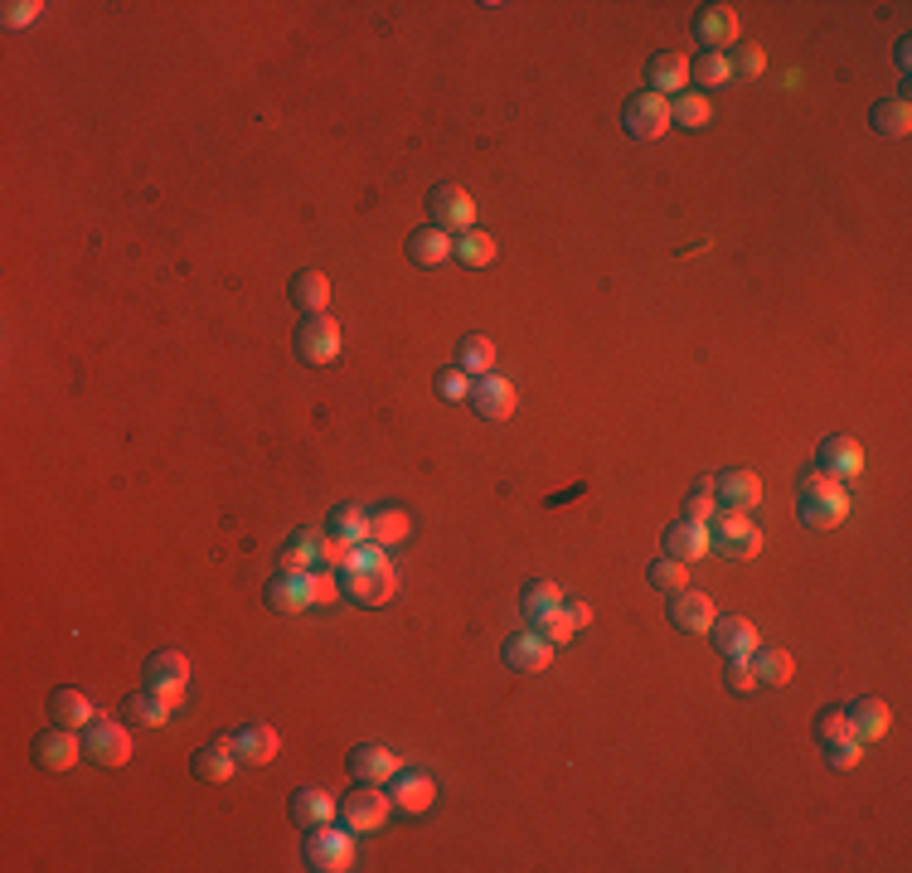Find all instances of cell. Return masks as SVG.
<instances>
[{"mask_svg": "<svg viewBox=\"0 0 912 873\" xmlns=\"http://www.w3.org/2000/svg\"><path fill=\"white\" fill-rule=\"evenodd\" d=\"M796 509L811 529H835V524H844V515H850V490H844V480L815 472V476L801 480Z\"/></svg>", "mask_w": 912, "mask_h": 873, "instance_id": "1", "label": "cell"}, {"mask_svg": "<svg viewBox=\"0 0 912 873\" xmlns=\"http://www.w3.org/2000/svg\"><path fill=\"white\" fill-rule=\"evenodd\" d=\"M708 548L723 558H757L762 554V529L743 509H718L708 519Z\"/></svg>", "mask_w": 912, "mask_h": 873, "instance_id": "2", "label": "cell"}, {"mask_svg": "<svg viewBox=\"0 0 912 873\" xmlns=\"http://www.w3.org/2000/svg\"><path fill=\"white\" fill-rule=\"evenodd\" d=\"M340 587L355 607H384V602H394V593H398V573L388 558H379V563H369V568L340 573Z\"/></svg>", "mask_w": 912, "mask_h": 873, "instance_id": "3", "label": "cell"}, {"mask_svg": "<svg viewBox=\"0 0 912 873\" xmlns=\"http://www.w3.org/2000/svg\"><path fill=\"white\" fill-rule=\"evenodd\" d=\"M306 864H311L316 873H345V869H355L350 830H335V825L306 830Z\"/></svg>", "mask_w": 912, "mask_h": 873, "instance_id": "4", "label": "cell"}, {"mask_svg": "<svg viewBox=\"0 0 912 873\" xmlns=\"http://www.w3.org/2000/svg\"><path fill=\"white\" fill-rule=\"evenodd\" d=\"M427 214H433V228H442V234H466V228L476 224V205H472V195L462 190L456 180L447 185H437L433 195H427Z\"/></svg>", "mask_w": 912, "mask_h": 873, "instance_id": "5", "label": "cell"}, {"mask_svg": "<svg viewBox=\"0 0 912 873\" xmlns=\"http://www.w3.org/2000/svg\"><path fill=\"white\" fill-rule=\"evenodd\" d=\"M388 791H379V786H359V791H350V796L340 801V825L350 830V835H369V830H379V825H388Z\"/></svg>", "mask_w": 912, "mask_h": 873, "instance_id": "6", "label": "cell"}, {"mask_svg": "<svg viewBox=\"0 0 912 873\" xmlns=\"http://www.w3.org/2000/svg\"><path fill=\"white\" fill-rule=\"evenodd\" d=\"M83 757L98 762V767H127V757H131L127 728L112 718H92L83 728Z\"/></svg>", "mask_w": 912, "mask_h": 873, "instance_id": "7", "label": "cell"}, {"mask_svg": "<svg viewBox=\"0 0 912 873\" xmlns=\"http://www.w3.org/2000/svg\"><path fill=\"white\" fill-rule=\"evenodd\" d=\"M622 127L632 131L636 141H655V137H665L670 131V98H661V92H636L632 102H626V112H622Z\"/></svg>", "mask_w": 912, "mask_h": 873, "instance_id": "8", "label": "cell"}, {"mask_svg": "<svg viewBox=\"0 0 912 873\" xmlns=\"http://www.w3.org/2000/svg\"><path fill=\"white\" fill-rule=\"evenodd\" d=\"M297 355L306 359V365H335L340 359V326H335L330 316H311L297 326Z\"/></svg>", "mask_w": 912, "mask_h": 873, "instance_id": "9", "label": "cell"}, {"mask_svg": "<svg viewBox=\"0 0 912 873\" xmlns=\"http://www.w3.org/2000/svg\"><path fill=\"white\" fill-rule=\"evenodd\" d=\"M815 472L821 476H844V480H854V476H864V447L854 437H844V433H830L821 447H815Z\"/></svg>", "mask_w": 912, "mask_h": 873, "instance_id": "10", "label": "cell"}, {"mask_svg": "<svg viewBox=\"0 0 912 873\" xmlns=\"http://www.w3.org/2000/svg\"><path fill=\"white\" fill-rule=\"evenodd\" d=\"M466 403H472V413L480 423H505L509 413H515V384L500 379V374H480L472 384V394H466Z\"/></svg>", "mask_w": 912, "mask_h": 873, "instance_id": "11", "label": "cell"}, {"mask_svg": "<svg viewBox=\"0 0 912 873\" xmlns=\"http://www.w3.org/2000/svg\"><path fill=\"white\" fill-rule=\"evenodd\" d=\"M146 690H156L160 698H176L190 690V661H185V651H156L151 661H146Z\"/></svg>", "mask_w": 912, "mask_h": 873, "instance_id": "12", "label": "cell"}, {"mask_svg": "<svg viewBox=\"0 0 912 873\" xmlns=\"http://www.w3.org/2000/svg\"><path fill=\"white\" fill-rule=\"evenodd\" d=\"M30 752H34V762H39L44 772H69L73 762L83 757V737H78L73 728H59V723H53L49 733L34 737Z\"/></svg>", "mask_w": 912, "mask_h": 873, "instance_id": "13", "label": "cell"}, {"mask_svg": "<svg viewBox=\"0 0 912 873\" xmlns=\"http://www.w3.org/2000/svg\"><path fill=\"white\" fill-rule=\"evenodd\" d=\"M670 626L684 631V636H708V626H714V602H708V593H694V587H680V593H670Z\"/></svg>", "mask_w": 912, "mask_h": 873, "instance_id": "14", "label": "cell"}, {"mask_svg": "<svg viewBox=\"0 0 912 873\" xmlns=\"http://www.w3.org/2000/svg\"><path fill=\"white\" fill-rule=\"evenodd\" d=\"M548 661H554V646H548L544 631H519V636L505 641V665L515 669V675H539V669H548Z\"/></svg>", "mask_w": 912, "mask_h": 873, "instance_id": "15", "label": "cell"}, {"mask_svg": "<svg viewBox=\"0 0 912 873\" xmlns=\"http://www.w3.org/2000/svg\"><path fill=\"white\" fill-rule=\"evenodd\" d=\"M708 636H714V646H718V655L723 661H747L762 641H757V626L747 622V616H714V626H708Z\"/></svg>", "mask_w": 912, "mask_h": 873, "instance_id": "16", "label": "cell"}, {"mask_svg": "<svg viewBox=\"0 0 912 873\" xmlns=\"http://www.w3.org/2000/svg\"><path fill=\"white\" fill-rule=\"evenodd\" d=\"M694 39L704 44V53H723L737 39V10L733 6H704L694 16Z\"/></svg>", "mask_w": 912, "mask_h": 873, "instance_id": "17", "label": "cell"}, {"mask_svg": "<svg viewBox=\"0 0 912 873\" xmlns=\"http://www.w3.org/2000/svg\"><path fill=\"white\" fill-rule=\"evenodd\" d=\"M350 776L355 782H369V786H388L398 776V757L379 743H359L350 752Z\"/></svg>", "mask_w": 912, "mask_h": 873, "instance_id": "18", "label": "cell"}, {"mask_svg": "<svg viewBox=\"0 0 912 873\" xmlns=\"http://www.w3.org/2000/svg\"><path fill=\"white\" fill-rule=\"evenodd\" d=\"M228 743H234V757L244 762V767H262V762H272V757H277L281 737H277L272 723H248V728H244V733H234Z\"/></svg>", "mask_w": 912, "mask_h": 873, "instance_id": "19", "label": "cell"}, {"mask_svg": "<svg viewBox=\"0 0 912 873\" xmlns=\"http://www.w3.org/2000/svg\"><path fill=\"white\" fill-rule=\"evenodd\" d=\"M661 548H665V558H680V563L704 558V554H708V524H700V519H675V524L665 529Z\"/></svg>", "mask_w": 912, "mask_h": 873, "instance_id": "20", "label": "cell"}, {"mask_svg": "<svg viewBox=\"0 0 912 873\" xmlns=\"http://www.w3.org/2000/svg\"><path fill=\"white\" fill-rule=\"evenodd\" d=\"M267 607L281 612V616H297L311 607V583H306V573H277L272 583H267Z\"/></svg>", "mask_w": 912, "mask_h": 873, "instance_id": "21", "label": "cell"}, {"mask_svg": "<svg viewBox=\"0 0 912 873\" xmlns=\"http://www.w3.org/2000/svg\"><path fill=\"white\" fill-rule=\"evenodd\" d=\"M646 83H651V92H661V98L690 92V59H684V53H655L651 69H646Z\"/></svg>", "mask_w": 912, "mask_h": 873, "instance_id": "22", "label": "cell"}, {"mask_svg": "<svg viewBox=\"0 0 912 873\" xmlns=\"http://www.w3.org/2000/svg\"><path fill=\"white\" fill-rule=\"evenodd\" d=\"M388 801H394L398 811L418 815V811H427V805L437 801V782H433V776H423V772H398L394 782H388Z\"/></svg>", "mask_w": 912, "mask_h": 873, "instance_id": "23", "label": "cell"}, {"mask_svg": "<svg viewBox=\"0 0 912 873\" xmlns=\"http://www.w3.org/2000/svg\"><path fill=\"white\" fill-rule=\"evenodd\" d=\"M844 714H850V733L860 737V743H879V737L889 733V723H893V714H889V704H883V698H854Z\"/></svg>", "mask_w": 912, "mask_h": 873, "instance_id": "24", "label": "cell"}, {"mask_svg": "<svg viewBox=\"0 0 912 873\" xmlns=\"http://www.w3.org/2000/svg\"><path fill=\"white\" fill-rule=\"evenodd\" d=\"M714 495L723 509H753L762 500V480L753 472H718L714 476Z\"/></svg>", "mask_w": 912, "mask_h": 873, "instance_id": "25", "label": "cell"}, {"mask_svg": "<svg viewBox=\"0 0 912 873\" xmlns=\"http://www.w3.org/2000/svg\"><path fill=\"white\" fill-rule=\"evenodd\" d=\"M49 714H53V723L59 728H88L92 718H98V708H92V698L83 694V690H53L49 694Z\"/></svg>", "mask_w": 912, "mask_h": 873, "instance_id": "26", "label": "cell"}, {"mask_svg": "<svg viewBox=\"0 0 912 873\" xmlns=\"http://www.w3.org/2000/svg\"><path fill=\"white\" fill-rule=\"evenodd\" d=\"M587 622H593V607H587V602H578V597H573V602L563 597V607H558L554 616H548L544 626H534V631H544L548 646H563V641H573Z\"/></svg>", "mask_w": 912, "mask_h": 873, "instance_id": "27", "label": "cell"}, {"mask_svg": "<svg viewBox=\"0 0 912 873\" xmlns=\"http://www.w3.org/2000/svg\"><path fill=\"white\" fill-rule=\"evenodd\" d=\"M234 743L228 737H219V743H209V747H199L195 752V762H190V772L199 776V782H214V786H224L228 776H234Z\"/></svg>", "mask_w": 912, "mask_h": 873, "instance_id": "28", "label": "cell"}, {"mask_svg": "<svg viewBox=\"0 0 912 873\" xmlns=\"http://www.w3.org/2000/svg\"><path fill=\"white\" fill-rule=\"evenodd\" d=\"M320 539H326V534H316V529H297V534H291V539L281 544V554H277L281 573H311L320 563Z\"/></svg>", "mask_w": 912, "mask_h": 873, "instance_id": "29", "label": "cell"}, {"mask_svg": "<svg viewBox=\"0 0 912 873\" xmlns=\"http://www.w3.org/2000/svg\"><path fill=\"white\" fill-rule=\"evenodd\" d=\"M291 821H297L301 830L330 825V821H335V801H330L320 786H301L297 796H291Z\"/></svg>", "mask_w": 912, "mask_h": 873, "instance_id": "30", "label": "cell"}, {"mask_svg": "<svg viewBox=\"0 0 912 873\" xmlns=\"http://www.w3.org/2000/svg\"><path fill=\"white\" fill-rule=\"evenodd\" d=\"M519 607H525V622L529 626H544L548 616H554L563 607V587L548 583V577H539V583L525 587V597H519Z\"/></svg>", "mask_w": 912, "mask_h": 873, "instance_id": "31", "label": "cell"}, {"mask_svg": "<svg viewBox=\"0 0 912 873\" xmlns=\"http://www.w3.org/2000/svg\"><path fill=\"white\" fill-rule=\"evenodd\" d=\"M326 301H330V277L326 272H297L291 277V306H297V311L326 316Z\"/></svg>", "mask_w": 912, "mask_h": 873, "instance_id": "32", "label": "cell"}, {"mask_svg": "<svg viewBox=\"0 0 912 873\" xmlns=\"http://www.w3.org/2000/svg\"><path fill=\"white\" fill-rule=\"evenodd\" d=\"M408 258L418 267H442L452 258V234H442V228H418V234L408 238Z\"/></svg>", "mask_w": 912, "mask_h": 873, "instance_id": "33", "label": "cell"}, {"mask_svg": "<svg viewBox=\"0 0 912 873\" xmlns=\"http://www.w3.org/2000/svg\"><path fill=\"white\" fill-rule=\"evenodd\" d=\"M326 534H330V539H340L345 548L369 544V515H365V509H355V505H340V509H330Z\"/></svg>", "mask_w": 912, "mask_h": 873, "instance_id": "34", "label": "cell"}, {"mask_svg": "<svg viewBox=\"0 0 912 873\" xmlns=\"http://www.w3.org/2000/svg\"><path fill=\"white\" fill-rule=\"evenodd\" d=\"M747 661H753L757 684H791V675H796V661L782 646H757Z\"/></svg>", "mask_w": 912, "mask_h": 873, "instance_id": "35", "label": "cell"}, {"mask_svg": "<svg viewBox=\"0 0 912 873\" xmlns=\"http://www.w3.org/2000/svg\"><path fill=\"white\" fill-rule=\"evenodd\" d=\"M452 258L462 267H486V262H495V238L480 234V228H466V234L452 238Z\"/></svg>", "mask_w": 912, "mask_h": 873, "instance_id": "36", "label": "cell"}, {"mask_svg": "<svg viewBox=\"0 0 912 873\" xmlns=\"http://www.w3.org/2000/svg\"><path fill=\"white\" fill-rule=\"evenodd\" d=\"M122 714L131 723H146V728H160V723L170 718V698H160L156 690H137V694H127Z\"/></svg>", "mask_w": 912, "mask_h": 873, "instance_id": "37", "label": "cell"}, {"mask_svg": "<svg viewBox=\"0 0 912 873\" xmlns=\"http://www.w3.org/2000/svg\"><path fill=\"white\" fill-rule=\"evenodd\" d=\"M869 122H874L879 137H908V131H912V107H908L903 98L874 102V112H869Z\"/></svg>", "mask_w": 912, "mask_h": 873, "instance_id": "38", "label": "cell"}, {"mask_svg": "<svg viewBox=\"0 0 912 873\" xmlns=\"http://www.w3.org/2000/svg\"><path fill=\"white\" fill-rule=\"evenodd\" d=\"M456 369L495 374V345L486 340V335H466V340H456Z\"/></svg>", "mask_w": 912, "mask_h": 873, "instance_id": "39", "label": "cell"}, {"mask_svg": "<svg viewBox=\"0 0 912 873\" xmlns=\"http://www.w3.org/2000/svg\"><path fill=\"white\" fill-rule=\"evenodd\" d=\"M708 117H714V107H708L704 92H680V98L670 102V122L684 127V131H700V127H708Z\"/></svg>", "mask_w": 912, "mask_h": 873, "instance_id": "40", "label": "cell"}, {"mask_svg": "<svg viewBox=\"0 0 912 873\" xmlns=\"http://www.w3.org/2000/svg\"><path fill=\"white\" fill-rule=\"evenodd\" d=\"M408 539V509H379V515H369V544H398Z\"/></svg>", "mask_w": 912, "mask_h": 873, "instance_id": "41", "label": "cell"}, {"mask_svg": "<svg viewBox=\"0 0 912 873\" xmlns=\"http://www.w3.org/2000/svg\"><path fill=\"white\" fill-rule=\"evenodd\" d=\"M728 53H700V59H690V78L700 88H718V83H728Z\"/></svg>", "mask_w": 912, "mask_h": 873, "instance_id": "42", "label": "cell"}, {"mask_svg": "<svg viewBox=\"0 0 912 873\" xmlns=\"http://www.w3.org/2000/svg\"><path fill=\"white\" fill-rule=\"evenodd\" d=\"M646 577H651V587H661V593H680V587H690V568H684L680 558H655L646 568Z\"/></svg>", "mask_w": 912, "mask_h": 873, "instance_id": "43", "label": "cell"}, {"mask_svg": "<svg viewBox=\"0 0 912 873\" xmlns=\"http://www.w3.org/2000/svg\"><path fill=\"white\" fill-rule=\"evenodd\" d=\"M306 583H311V607H330V602H340V593H345L335 568H311Z\"/></svg>", "mask_w": 912, "mask_h": 873, "instance_id": "44", "label": "cell"}, {"mask_svg": "<svg viewBox=\"0 0 912 873\" xmlns=\"http://www.w3.org/2000/svg\"><path fill=\"white\" fill-rule=\"evenodd\" d=\"M840 737H854L850 733V714H844V704L835 708H821V718H815V743H840Z\"/></svg>", "mask_w": 912, "mask_h": 873, "instance_id": "45", "label": "cell"}, {"mask_svg": "<svg viewBox=\"0 0 912 873\" xmlns=\"http://www.w3.org/2000/svg\"><path fill=\"white\" fill-rule=\"evenodd\" d=\"M718 515V495H714V480H704V486H694L690 495H684V519H700L708 524Z\"/></svg>", "mask_w": 912, "mask_h": 873, "instance_id": "46", "label": "cell"}, {"mask_svg": "<svg viewBox=\"0 0 912 873\" xmlns=\"http://www.w3.org/2000/svg\"><path fill=\"white\" fill-rule=\"evenodd\" d=\"M437 398L442 403H466V394H472V379H466V369H456V365H447L437 374Z\"/></svg>", "mask_w": 912, "mask_h": 873, "instance_id": "47", "label": "cell"}, {"mask_svg": "<svg viewBox=\"0 0 912 873\" xmlns=\"http://www.w3.org/2000/svg\"><path fill=\"white\" fill-rule=\"evenodd\" d=\"M825 762H830L835 772L860 767V737H840V743H825Z\"/></svg>", "mask_w": 912, "mask_h": 873, "instance_id": "48", "label": "cell"}, {"mask_svg": "<svg viewBox=\"0 0 912 873\" xmlns=\"http://www.w3.org/2000/svg\"><path fill=\"white\" fill-rule=\"evenodd\" d=\"M723 684H728L733 694H753V690H757L753 661H723Z\"/></svg>", "mask_w": 912, "mask_h": 873, "instance_id": "49", "label": "cell"}, {"mask_svg": "<svg viewBox=\"0 0 912 873\" xmlns=\"http://www.w3.org/2000/svg\"><path fill=\"white\" fill-rule=\"evenodd\" d=\"M39 0H10V6H0V20L10 24V30H20V24H34L39 20Z\"/></svg>", "mask_w": 912, "mask_h": 873, "instance_id": "50", "label": "cell"}, {"mask_svg": "<svg viewBox=\"0 0 912 873\" xmlns=\"http://www.w3.org/2000/svg\"><path fill=\"white\" fill-rule=\"evenodd\" d=\"M728 69L737 78H762V69H767V59H762V49H737V59L728 63Z\"/></svg>", "mask_w": 912, "mask_h": 873, "instance_id": "51", "label": "cell"}]
</instances>
